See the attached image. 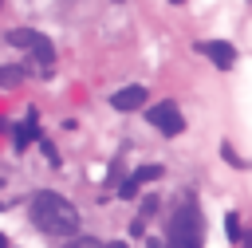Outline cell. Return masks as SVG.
<instances>
[{
	"label": "cell",
	"mask_w": 252,
	"mask_h": 248,
	"mask_svg": "<svg viewBox=\"0 0 252 248\" xmlns=\"http://www.w3.org/2000/svg\"><path fill=\"white\" fill-rule=\"evenodd\" d=\"M106 248H126V244H122V240H110V244H106Z\"/></svg>",
	"instance_id": "cell-11"
},
{
	"label": "cell",
	"mask_w": 252,
	"mask_h": 248,
	"mask_svg": "<svg viewBox=\"0 0 252 248\" xmlns=\"http://www.w3.org/2000/svg\"><path fill=\"white\" fill-rule=\"evenodd\" d=\"M8 43H12V47H28V55L35 59V67H39L43 75H51V67H55V47H51V39H47L43 31L12 28V31H8Z\"/></svg>",
	"instance_id": "cell-3"
},
{
	"label": "cell",
	"mask_w": 252,
	"mask_h": 248,
	"mask_svg": "<svg viewBox=\"0 0 252 248\" xmlns=\"http://www.w3.org/2000/svg\"><path fill=\"white\" fill-rule=\"evenodd\" d=\"M28 217H32V224L43 232V236H79V228H83V217H79V209L63 197V193H55V189H39L32 201H28Z\"/></svg>",
	"instance_id": "cell-1"
},
{
	"label": "cell",
	"mask_w": 252,
	"mask_h": 248,
	"mask_svg": "<svg viewBox=\"0 0 252 248\" xmlns=\"http://www.w3.org/2000/svg\"><path fill=\"white\" fill-rule=\"evenodd\" d=\"M63 248H106V244H98L94 236H71V240H67Z\"/></svg>",
	"instance_id": "cell-10"
},
{
	"label": "cell",
	"mask_w": 252,
	"mask_h": 248,
	"mask_svg": "<svg viewBox=\"0 0 252 248\" xmlns=\"http://www.w3.org/2000/svg\"><path fill=\"white\" fill-rule=\"evenodd\" d=\"M158 177H161V165H138V169H134V173L118 185V197H126V201H130V197H138V185L158 181Z\"/></svg>",
	"instance_id": "cell-7"
},
{
	"label": "cell",
	"mask_w": 252,
	"mask_h": 248,
	"mask_svg": "<svg viewBox=\"0 0 252 248\" xmlns=\"http://www.w3.org/2000/svg\"><path fill=\"white\" fill-rule=\"evenodd\" d=\"M173 4H181V0H173Z\"/></svg>",
	"instance_id": "cell-13"
},
{
	"label": "cell",
	"mask_w": 252,
	"mask_h": 248,
	"mask_svg": "<svg viewBox=\"0 0 252 248\" xmlns=\"http://www.w3.org/2000/svg\"><path fill=\"white\" fill-rule=\"evenodd\" d=\"M201 244H205V220H201V205H197V197L189 193V197L177 205L173 220H169L165 248H201Z\"/></svg>",
	"instance_id": "cell-2"
},
{
	"label": "cell",
	"mask_w": 252,
	"mask_h": 248,
	"mask_svg": "<svg viewBox=\"0 0 252 248\" xmlns=\"http://www.w3.org/2000/svg\"><path fill=\"white\" fill-rule=\"evenodd\" d=\"M244 244H248V248H252V232H248V236H244Z\"/></svg>",
	"instance_id": "cell-12"
},
{
	"label": "cell",
	"mask_w": 252,
	"mask_h": 248,
	"mask_svg": "<svg viewBox=\"0 0 252 248\" xmlns=\"http://www.w3.org/2000/svg\"><path fill=\"white\" fill-rule=\"evenodd\" d=\"M193 51L205 55V59H209L213 67H220V71H232V67H236V47H232L228 39H201Z\"/></svg>",
	"instance_id": "cell-5"
},
{
	"label": "cell",
	"mask_w": 252,
	"mask_h": 248,
	"mask_svg": "<svg viewBox=\"0 0 252 248\" xmlns=\"http://www.w3.org/2000/svg\"><path fill=\"white\" fill-rule=\"evenodd\" d=\"M12 142H16V150H28V142H35V118L16 122L12 126Z\"/></svg>",
	"instance_id": "cell-8"
},
{
	"label": "cell",
	"mask_w": 252,
	"mask_h": 248,
	"mask_svg": "<svg viewBox=\"0 0 252 248\" xmlns=\"http://www.w3.org/2000/svg\"><path fill=\"white\" fill-rule=\"evenodd\" d=\"M224 232H228V240H240V236H244V232H240V217H236V213H228V217H224Z\"/></svg>",
	"instance_id": "cell-9"
},
{
	"label": "cell",
	"mask_w": 252,
	"mask_h": 248,
	"mask_svg": "<svg viewBox=\"0 0 252 248\" xmlns=\"http://www.w3.org/2000/svg\"><path fill=\"white\" fill-rule=\"evenodd\" d=\"M146 98H150V91L142 83H126V87H118L110 94V106L114 110H138V106H146Z\"/></svg>",
	"instance_id": "cell-6"
},
{
	"label": "cell",
	"mask_w": 252,
	"mask_h": 248,
	"mask_svg": "<svg viewBox=\"0 0 252 248\" xmlns=\"http://www.w3.org/2000/svg\"><path fill=\"white\" fill-rule=\"evenodd\" d=\"M146 122L161 134V138H177L181 130H185V118H181V110H177V102H158V106H150L146 110Z\"/></svg>",
	"instance_id": "cell-4"
}]
</instances>
